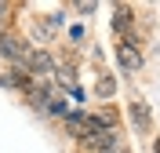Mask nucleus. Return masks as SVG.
Listing matches in <instances>:
<instances>
[{
	"label": "nucleus",
	"mask_w": 160,
	"mask_h": 153,
	"mask_svg": "<svg viewBox=\"0 0 160 153\" xmlns=\"http://www.w3.org/2000/svg\"><path fill=\"white\" fill-rule=\"evenodd\" d=\"M26 73H29L33 80H55V73H58V51H51V48H29Z\"/></svg>",
	"instance_id": "2"
},
{
	"label": "nucleus",
	"mask_w": 160,
	"mask_h": 153,
	"mask_svg": "<svg viewBox=\"0 0 160 153\" xmlns=\"http://www.w3.org/2000/svg\"><path fill=\"white\" fill-rule=\"evenodd\" d=\"M69 113V99L55 80H48V120H62Z\"/></svg>",
	"instance_id": "8"
},
{
	"label": "nucleus",
	"mask_w": 160,
	"mask_h": 153,
	"mask_svg": "<svg viewBox=\"0 0 160 153\" xmlns=\"http://www.w3.org/2000/svg\"><path fill=\"white\" fill-rule=\"evenodd\" d=\"M62 91H66V99H73V102H80V110H88V106H84V102H88V91H84V88H80V84H73V88H62Z\"/></svg>",
	"instance_id": "12"
},
{
	"label": "nucleus",
	"mask_w": 160,
	"mask_h": 153,
	"mask_svg": "<svg viewBox=\"0 0 160 153\" xmlns=\"http://www.w3.org/2000/svg\"><path fill=\"white\" fill-rule=\"evenodd\" d=\"M62 131L69 135L73 142H80V139H88V110H69L66 117H62Z\"/></svg>",
	"instance_id": "6"
},
{
	"label": "nucleus",
	"mask_w": 160,
	"mask_h": 153,
	"mask_svg": "<svg viewBox=\"0 0 160 153\" xmlns=\"http://www.w3.org/2000/svg\"><path fill=\"white\" fill-rule=\"evenodd\" d=\"M109 26H113V33H117L120 40H124V37L135 29V8H131V4H113V18H109Z\"/></svg>",
	"instance_id": "7"
},
{
	"label": "nucleus",
	"mask_w": 160,
	"mask_h": 153,
	"mask_svg": "<svg viewBox=\"0 0 160 153\" xmlns=\"http://www.w3.org/2000/svg\"><path fill=\"white\" fill-rule=\"evenodd\" d=\"M66 15H69V8H66V4L44 15V22H48V26H51V33H58V29H66Z\"/></svg>",
	"instance_id": "9"
},
{
	"label": "nucleus",
	"mask_w": 160,
	"mask_h": 153,
	"mask_svg": "<svg viewBox=\"0 0 160 153\" xmlns=\"http://www.w3.org/2000/svg\"><path fill=\"white\" fill-rule=\"evenodd\" d=\"M117 95H120V77L109 73V69H98L95 73V99H98V106L102 102H113Z\"/></svg>",
	"instance_id": "5"
},
{
	"label": "nucleus",
	"mask_w": 160,
	"mask_h": 153,
	"mask_svg": "<svg viewBox=\"0 0 160 153\" xmlns=\"http://www.w3.org/2000/svg\"><path fill=\"white\" fill-rule=\"evenodd\" d=\"M66 37H69L73 44H84V40H88V29H84V26L77 22V26H69V29H66Z\"/></svg>",
	"instance_id": "13"
},
{
	"label": "nucleus",
	"mask_w": 160,
	"mask_h": 153,
	"mask_svg": "<svg viewBox=\"0 0 160 153\" xmlns=\"http://www.w3.org/2000/svg\"><path fill=\"white\" fill-rule=\"evenodd\" d=\"M66 8H69V11H77L80 18H91V15L98 11V4H95V0H77V4H66Z\"/></svg>",
	"instance_id": "11"
},
{
	"label": "nucleus",
	"mask_w": 160,
	"mask_h": 153,
	"mask_svg": "<svg viewBox=\"0 0 160 153\" xmlns=\"http://www.w3.org/2000/svg\"><path fill=\"white\" fill-rule=\"evenodd\" d=\"M15 29V4H8V0H0V33Z\"/></svg>",
	"instance_id": "10"
},
{
	"label": "nucleus",
	"mask_w": 160,
	"mask_h": 153,
	"mask_svg": "<svg viewBox=\"0 0 160 153\" xmlns=\"http://www.w3.org/2000/svg\"><path fill=\"white\" fill-rule=\"evenodd\" d=\"M29 48H33V44L26 40V33H18V29L0 33V62H4L8 69H11V66H15V69H26Z\"/></svg>",
	"instance_id": "1"
},
{
	"label": "nucleus",
	"mask_w": 160,
	"mask_h": 153,
	"mask_svg": "<svg viewBox=\"0 0 160 153\" xmlns=\"http://www.w3.org/2000/svg\"><path fill=\"white\" fill-rule=\"evenodd\" d=\"M128 124H131V131L135 135H149L153 131V110H149V102L146 99H128Z\"/></svg>",
	"instance_id": "4"
},
{
	"label": "nucleus",
	"mask_w": 160,
	"mask_h": 153,
	"mask_svg": "<svg viewBox=\"0 0 160 153\" xmlns=\"http://www.w3.org/2000/svg\"><path fill=\"white\" fill-rule=\"evenodd\" d=\"M149 146H153V153H160V135H153V142H149Z\"/></svg>",
	"instance_id": "14"
},
{
	"label": "nucleus",
	"mask_w": 160,
	"mask_h": 153,
	"mask_svg": "<svg viewBox=\"0 0 160 153\" xmlns=\"http://www.w3.org/2000/svg\"><path fill=\"white\" fill-rule=\"evenodd\" d=\"M113 62H117V69H120V73H128V77H135V73L146 69V55H142V48L124 44V40L113 48Z\"/></svg>",
	"instance_id": "3"
}]
</instances>
